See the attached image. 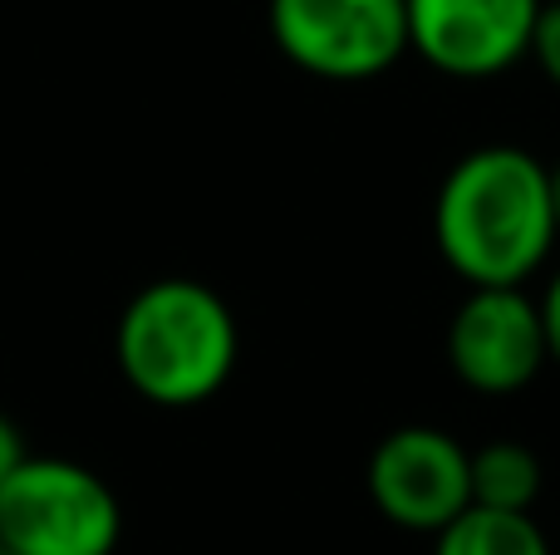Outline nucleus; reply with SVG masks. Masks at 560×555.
<instances>
[{"instance_id":"1","label":"nucleus","mask_w":560,"mask_h":555,"mask_svg":"<svg viewBox=\"0 0 560 555\" xmlns=\"http://www.w3.org/2000/svg\"><path fill=\"white\" fill-rule=\"evenodd\" d=\"M433 241L467 291L526 285L560 241L546 163L516 143L463 153L438 187Z\"/></svg>"},{"instance_id":"2","label":"nucleus","mask_w":560,"mask_h":555,"mask_svg":"<svg viewBox=\"0 0 560 555\" xmlns=\"http://www.w3.org/2000/svg\"><path fill=\"white\" fill-rule=\"evenodd\" d=\"M242 354L236 315L212 285L192 275L148 281L124 305L114 330L118 374L158 409H197L226 389Z\"/></svg>"},{"instance_id":"3","label":"nucleus","mask_w":560,"mask_h":555,"mask_svg":"<svg viewBox=\"0 0 560 555\" xmlns=\"http://www.w3.org/2000/svg\"><path fill=\"white\" fill-rule=\"evenodd\" d=\"M124 541V501L94 468L30 452L0 487L5 555H114Z\"/></svg>"},{"instance_id":"4","label":"nucleus","mask_w":560,"mask_h":555,"mask_svg":"<svg viewBox=\"0 0 560 555\" xmlns=\"http://www.w3.org/2000/svg\"><path fill=\"white\" fill-rule=\"evenodd\" d=\"M271 39L315 79H378L408 55L404 0H271Z\"/></svg>"},{"instance_id":"5","label":"nucleus","mask_w":560,"mask_h":555,"mask_svg":"<svg viewBox=\"0 0 560 555\" xmlns=\"http://www.w3.org/2000/svg\"><path fill=\"white\" fill-rule=\"evenodd\" d=\"M369 497L404 531H447L472 507L467 448L443 428L408 423L369 452Z\"/></svg>"},{"instance_id":"6","label":"nucleus","mask_w":560,"mask_h":555,"mask_svg":"<svg viewBox=\"0 0 560 555\" xmlns=\"http://www.w3.org/2000/svg\"><path fill=\"white\" fill-rule=\"evenodd\" d=\"M447 364L472 393H522L551 364L541 300H532L526 285L467 291L447 324Z\"/></svg>"},{"instance_id":"7","label":"nucleus","mask_w":560,"mask_h":555,"mask_svg":"<svg viewBox=\"0 0 560 555\" xmlns=\"http://www.w3.org/2000/svg\"><path fill=\"white\" fill-rule=\"evenodd\" d=\"M408 49L447 79H492L532 55L546 0H404Z\"/></svg>"},{"instance_id":"8","label":"nucleus","mask_w":560,"mask_h":555,"mask_svg":"<svg viewBox=\"0 0 560 555\" xmlns=\"http://www.w3.org/2000/svg\"><path fill=\"white\" fill-rule=\"evenodd\" d=\"M472 507L487 511H532L541 497V458L526 442H487L467 452Z\"/></svg>"},{"instance_id":"9","label":"nucleus","mask_w":560,"mask_h":555,"mask_svg":"<svg viewBox=\"0 0 560 555\" xmlns=\"http://www.w3.org/2000/svg\"><path fill=\"white\" fill-rule=\"evenodd\" d=\"M433 555H551V541L532 511L467 507L453 527L433 536Z\"/></svg>"},{"instance_id":"10","label":"nucleus","mask_w":560,"mask_h":555,"mask_svg":"<svg viewBox=\"0 0 560 555\" xmlns=\"http://www.w3.org/2000/svg\"><path fill=\"white\" fill-rule=\"evenodd\" d=\"M532 59L560 88V0H546L541 5V20H536V35H532Z\"/></svg>"},{"instance_id":"11","label":"nucleus","mask_w":560,"mask_h":555,"mask_svg":"<svg viewBox=\"0 0 560 555\" xmlns=\"http://www.w3.org/2000/svg\"><path fill=\"white\" fill-rule=\"evenodd\" d=\"M30 458V448H25V438H20V428L0 413V487H5L10 477H15V468Z\"/></svg>"},{"instance_id":"12","label":"nucleus","mask_w":560,"mask_h":555,"mask_svg":"<svg viewBox=\"0 0 560 555\" xmlns=\"http://www.w3.org/2000/svg\"><path fill=\"white\" fill-rule=\"evenodd\" d=\"M541 324H546V350H551V364H560V271H556V281L546 285V295H541Z\"/></svg>"},{"instance_id":"13","label":"nucleus","mask_w":560,"mask_h":555,"mask_svg":"<svg viewBox=\"0 0 560 555\" xmlns=\"http://www.w3.org/2000/svg\"><path fill=\"white\" fill-rule=\"evenodd\" d=\"M546 177H551V212H556V236H560V163L546 167Z\"/></svg>"},{"instance_id":"14","label":"nucleus","mask_w":560,"mask_h":555,"mask_svg":"<svg viewBox=\"0 0 560 555\" xmlns=\"http://www.w3.org/2000/svg\"><path fill=\"white\" fill-rule=\"evenodd\" d=\"M0 555H5V551H0Z\"/></svg>"}]
</instances>
